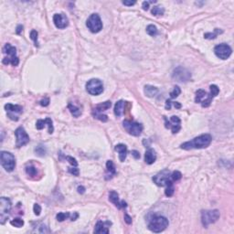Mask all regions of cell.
<instances>
[{
    "label": "cell",
    "instance_id": "21",
    "mask_svg": "<svg viewBox=\"0 0 234 234\" xmlns=\"http://www.w3.org/2000/svg\"><path fill=\"white\" fill-rule=\"evenodd\" d=\"M157 160V153L154 149L149 148L146 151L145 154V161L147 164L148 165H152L155 163V161Z\"/></svg>",
    "mask_w": 234,
    "mask_h": 234
},
{
    "label": "cell",
    "instance_id": "20",
    "mask_svg": "<svg viewBox=\"0 0 234 234\" xmlns=\"http://www.w3.org/2000/svg\"><path fill=\"white\" fill-rule=\"evenodd\" d=\"M115 151H117L119 153V159L121 162H124V160L126 159V156H127V147L124 144H118L115 146L114 147Z\"/></svg>",
    "mask_w": 234,
    "mask_h": 234
},
{
    "label": "cell",
    "instance_id": "8",
    "mask_svg": "<svg viewBox=\"0 0 234 234\" xmlns=\"http://www.w3.org/2000/svg\"><path fill=\"white\" fill-rule=\"evenodd\" d=\"M153 181L158 186H166L170 184H173V180L171 179V175L169 170L165 169L159 172L153 177Z\"/></svg>",
    "mask_w": 234,
    "mask_h": 234
},
{
    "label": "cell",
    "instance_id": "12",
    "mask_svg": "<svg viewBox=\"0 0 234 234\" xmlns=\"http://www.w3.org/2000/svg\"><path fill=\"white\" fill-rule=\"evenodd\" d=\"M172 77H173V79L176 80L177 81L186 82L191 79V73L186 69H184L182 67H178V68L174 70Z\"/></svg>",
    "mask_w": 234,
    "mask_h": 234
},
{
    "label": "cell",
    "instance_id": "9",
    "mask_svg": "<svg viewBox=\"0 0 234 234\" xmlns=\"http://www.w3.org/2000/svg\"><path fill=\"white\" fill-rule=\"evenodd\" d=\"M87 28L92 33H98L103 28V22L98 14H91L86 22Z\"/></svg>",
    "mask_w": 234,
    "mask_h": 234
},
{
    "label": "cell",
    "instance_id": "42",
    "mask_svg": "<svg viewBox=\"0 0 234 234\" xmlns=\"http://www.w3.org/2000/svg\"><path fill=\"white\" fill-rule=\"evenodd\" d=\"M33 211H34L35 215L39 216V215H40V212H41V207H40L38 204H34V206H33Z\"/></svg>",
    "mask_w": 234,
    "mask_h": 234
},
{
    "label": "cell",
    "instance_id": "14",
    "mask_svg": "<svg viewBox=\"0 0 234 234\" xmlns=\"http://www.w3.org/2000/svg\"><path fill=\"white\" fill-rule=\"evenodd\" d=\"M5 109L8 112V116L13 121H18V114H22V112H23L22 106L11 104H6Z\"/></svg>",
    "mask_w": 234,
    "mask_h": 234
},
{
    "label": "cell",
    "instance_id": "45",
    "mask_svg": "<svg viewBox=\"0 0 234 234\" xmlns=\"http://www.w3.org/2000/svg\"><path fill=\"white\" fill-rule=\"evenodd\" d=\"M124 221L127 223V224H131L132 223V218L128 215V214H124Z\"/></svg>",
    "mask_w": 234,
    "mask_h": 234
},
{
    "label": "cell",
    "instance_id": "48",
    "mask_svg": "<svg viewBox=\"0 0 234 234\" xmlns=\"http://www.w3.org/2000/svg\"><path fill=\"white\" fill-rule=\"evenodd\" d=\"M171 104H172V102L170 100H166V109L170 110L171 109Z\"/></svg>",
    "mask_w": 234,
    "mask_h": 234
},
{
    "label": "cell",
    "instance_id": "31",
    "mask_svg": "<svg viewBox=\"0 0 234 234\" xmlns=\"http://www.w3.org/2000/svg\"><path fill=\"white\" fill-rule=\"evenodd\" d=\"M147 32L148 35H150L152 37H155L157 34V28L155 25H148L147 27Z\"/></svg>",
    "mask_w": 234,
    "mask_h": 234
},
{
    "label": "cell",
    "instance_id": "47",
    "mask_svg": "<svg viewBox=\"0 0 234 234\" xmlns=\"http://www.w3.org/2000/svg\"><path fill=\"white\" fill-rule=\"evenodd\" d=\"M149 4H150V2H148V1H145V2H143V9L144 10H148V8H149Z\"/></svg>",
    "mask_w": 234,
    "mask_h": 234
},
{
    "label": "cell",
    "instance_id": "15",
    "mask_svg": "<svg viewBox=\"0 0 234 234\" xmlns=\"http://www.w3.org/2000/svg\"><path fill=\"white\" fill-rule=\"evenodd\" d=\"M165 117V121H166V128L171 129L173 133H176L180 129H181V121L177 116H171L169 120H167V118L166 116Z\"/></svg>",
    "mask_w": 234,
    "mask_h": 234
},
{
    "label": "cell",
    "instance_id": "18",
    "mask_svg": "<svg viewBox=\"0 0 234 234\" xmlns=\"http://www.w3.org/2000/svg\"><path fill=\"white\" fill-rule=\"evenodd\" d=\"M112 225L111 221H98L96 223L95 229H94V232L95 233H105L108 234L109 233V229L108 227H110Z\"/></svg>",
    "mask_w": 234,
    "mask_h": 234
},
{
    "label": "cell",
    "instance_id": "7",
    "mask_svg": "<svg viewBox=\"0 0 234 234\" xmlns=\"http://www.w3.org/2000/svg\"><path fill=\"white\" fill-rule=\"evenodd\" d=\"M219 219V211L218 209L202 210L201 212V222L205 228H207L209 224L216 222Z\"/></svg>",
    "mask_w": 234,
    "mask_h": 234
},
{
    "label": "cell",
    "instance_id": "1",
    "mask_svg": "<svg viewBox=\"0 0 234 234\" xmlns=\"http://www.w3.org/2000/svg\"><path fill=\"white\" fill-rule=\"evenodd\" d=\"M212 141V137L209 133L201 134L198 137H195L190 141L183 143L180 147L185 150H190V149H203L208 147Z\"/></svg>",
    "mask_w": 234,
    "mask_h": 234
},
{
    "label": "cell",
    "instance_id": "24",
    "mask_svg": "<svg viewBox=\"0 0 234 234\" xmlns=\"http://www.w3.org/2000/svg\"><path fill=\"white\" fill-rule=\"evenodd\" d=\"M111 105H112V104H111V102H110V101L104 102V103H103V104H98V105L95 107V109L93 110L92 112L103 114V112H104V111L108 110V109L111 107Z\"/></svg>",
    "mask_w": 234,
    "mask_h": 234
},
{
    "label": "cell",
    "instance_id": "29",
    "mask_svg": "<svg viewBox=\"0 0 234 234\" xmlns=\"http://www.w3.org/2000/svg\"><path fill=\"white\" fill-rule=\"evenodd\" d=\"M35 152L38 157H44L46 155V147L43 145H38L36 148H35Z\"/></svg>",
    "mask_w": 234,
    "mask_h": 234
},
{
    "label": "cell",
    "instance_id": "39",
    "mask_svg": "<svg viewBox=\"0 0 234 234\" xmlns=\"http://www.w3.org/2000/svg\"><path fill=\"white\" fill-rule=\"evenodd\" d=\"M26 172L28 176H34L37 175V169L32 166H27L26 167Z\"/></svg>",
    "mask_w": 234,
    "mask_h": 234
},
{
    "label": "cell",
    "instance_id": "32",
    "mask_svg": "<svg viewBox=\"0 0 234 234\" xmlns=\"http://www.w3.org/2000/svg\"><path fill=\"white\" fill-rule=\"evenodd\" d=\"M71 217V213L70 212H60L57 214L56 218L58 219V221H64L65 219H69Z\"/></svg>",
    "mask_w": 234,
    "mask_h": 234
},
{
    "label": "cell",
    "instance_id": "11",
    "mask_svg": "<svg viewBox=\"0 0 234 234\" xmlns=\"http://www.w3.org/2000/svg\"><path fill=\"white\" fill-rule=\"evenodd\" d=\"M231 52H232L231 48L225 43L217 45L214 48V53L218 58L221 60H227L231 55Z\"/></svg>",
    "mask_w": 234,
    "mask_h": 234
},
{
    "label": "cell",
    "instance_id": "44",
    "mask_svg": "<svg viewBox=\"0 0 234 234\" xmlns=\"http://www.w3.org/2000/svg\"><path fill=\"white\" fill-rule=\"evenodd\" d=\"M49 104H50V99L49 98H44L43 100L40 101V105L41 106L46 107V106H48Z\"/></svg>",
    "mask_w": 234,
    "mask_h": 234
},
{
    "label": "cell",
    "instance_id": "36",
    "mask_svg": "<svg viewBox=\"0 0 234 234\" xmlns=\"http://www.w3.org/2000/svg\"><path fill=\"white\" fill-rule=\"evenodd\" d=\"M180 92H181L180 88H179L178 86H175L174 89H173V91L170 92V98H171V99L176 98V97L180 94Z\"/></svg>",
    "mask_w": 234,
    "mask_h": 234
},
{
    "label": "cell",
    "instance_id": "49",
    "mask_svg": "<svg viewBox=\"0 0 234 234\" xmlns=\"http://www.w3.org/2000/svg\"><path fill=\"white\" fill-rule=\"evenodd\" d=\"M123 4L125 6H133L135 4V1H123Z\"/></svg>",
    "mask_w": 234,
    "mask_h": 234
},
{
    "label": "cell",
    "instance_id": "6",
    "mask_svg": "<svg viewBox=\"0 0 234 234\" xmlns=\"http://www.w3.org/2000/svg\"><path fill=\"white\" fill-rule=\"evenodd\" d=\"M123 126L129 134L133 136H139L143 132V125L133 121L124 120L123 122Z\"/></svg>",
    "mask_w": 234,
    "mask_h": 234
},
{
    "label": "cell",
    "instance_id": "30",
    "mask_svg": "<svg viewBox=\"0 0 234 234\" xmlns=\"http://www.w3.org/2000/svg\"><path fill=\"white\" fill-rule=\"evenodd\" d=\"M152 14L154 16H162L164 13H165V9L164 8L162 7H159V6H157V7H154L152 8Z\"/></svg>",
    "mask_w": 234,
    "mask_h": 234
},
{
    "label": "cell",
    "instance_id": "27",
    "mask_svg": "<svg viewBox=\"0 0 234 234\" xmlns=\"http://www.w3.org/2000/svg\"><path fill=\"white\" fill-rule=\"evenodd\" d=\"M68 108H69V110L71 111V114H72L74 117H79V116L81 114V110H80L78 107H76L75 105H73L72 104H69V105H68Z\"/></svg>",
    "mask_w": 234,
    "mask_h": 234
},
{
    "label": "cell",
    "instance_id": "41",
    "mask_svg": "<svg viewBox=\"0 0 234 234\" xmlns=\"http://www.w3.org/2000/svg\"><path fill=\"white\" fill-rule=\"evenodd\" d=\"M65 158L69 161V163H70L72 166H78V162H77L76 159L73 158L72 157H65Z\"/></svg>",
    "mask_w": 234,
    "mask_h": 234
},
{
    "label": "cell",
    "instance_id": "17",
    "mask_svg": "<svg viewBox=\"0 0 234 234\" xmlns=\"http://www.w3.org/2000/svg\"><path fill=\"white\" fill-rule=\"evenodd\" d=\"M109 200H110L112 203H114L119 209H124V208L127 207V204H126L125 201H124V200H121V201H120V199H119V195H118V193L115 192V191H111V192L109 193Z\"/></svg>",
    "mask_w": 234,
    "mask_h": 234
},
{
    "label": "cell",
    "instance_id": "28",
    "mask_svg": "<svg viewBox=\"0 0 234 234\" xmlns=\"http://www.w3.org/2000/svg\"><path fill=\"white\" fill-rule=\"evenodd\" d=\"M223 31L221 30V29H219V28H215L214 29V32L213 33H206V34H204V37H205V38H208V39H212V38H215L219 34H221Z\"/></svg>",
    "mask_w": 234,
    "mask_h": 234
},
{
    "label": "cell",
    "instance_id": "5",
    "mask_svg": "<svg viewBox=\"0 0 234 234\" xmlns=\"http://www.w3.org/2000/svg\"><path fill=\"white\" fill-rule=\"evenodd\" d=\"M86 90L91 95H99L104 91V84L99 79H91L86 83Z\"/></svg>",
    "mask_w": 234,
    "mask_h": 234
},
{
    "label": "cell",
    "instance_id": "53",
    "mask_svg": "<svg viewBox=\"0 0 234 234\" xmlns=\"http://www.w3.org/2000/svg\"><path fill=\"white\" fill-rule=\"evenodd\" d=\"M173 104H174V106H175L176 108H177V109H180V108H181V104H180L179 103H177V102H174Z\"/></svg>",
    "mask_w": 234,
    "mask_h": 234
},
{
    "label": "cell",
    "instance_id": "2",
    "mask_svg": "<svg viewBox=\"0 0 234 234\" xmlns=\"http://www.w3.org/2000/svg\"><path fill=\"white\" fill-rule=\"evenodd\" d=\"M169 221L166 217L163 216H155L154 218L151 219L149 224H148V229L156 233L161 232L168 227Z\"/></svg>",
    "mask_w": 234,
    "mask_h": 234
},
{
    "label": "cell",
    "instance_id": "16",
    "mask_svg": "<svg viewBox=\"0 0 234 234\" xmlns=\"http://www.w3.org/2000/svg\"><path fill=\"white\" fill-rule=\"evenodd\" d=\"M53 22L58 28H65L69 25V19L65 14H55L53 16Z\"/></svg>",
    "mask_w": 234,
    "mask_h": 234
},
{
    "label": "cell",
    "instance_id": "13",
    "mask_svg": "<svg viewBox=\"0 0 234 234\" xmlns=\"http://www.w3.org/2000/svg\"><path fill=\"white\" fill-rule=\"evenodd\" d=\"M15 135L17 138V147H22L24 146H26L28 142H29V136L27 133L26 130L23 127H18L16 131H15Z\"/></svg>",
    "mask_w": 234,
    "mask_h": 234
},
{
    "label": "cell",
    "instance_id": "26",
    "mask_svg": "<svg viewBox=\"0 0 234 234\" xmlns=\"http://www.w3.org/2000/svg\"><path fill=\"white\" fill-rule=\"evenodd\" d=\"M106 168H107L108 176H110V178H112V177L115 175V173H116L114 165V163H113L112 160H108V161L106 162Z\"/></svg>",
    "mask_w": 234,
    "mask_h": 234
},
{
    "label": "cell",
    "instance_id": "22",
    "mask_svg": "<svg viewBox=\"0 0 234 234\" xmlns=\"http://www.w3.org/2000/svg\"><path fill=\"white\" fill-rule=\"evenodd\" d=\"M124 106H125V102L123 101V100H120L118 101L116 104H115V106H114V114L117 116V117H120L123 115L124 112Z\"/></svg>",
    "mask_w": 234,
    "mask_h": 234
},
{
    "label": "cell",
    "instance_id": "46",
    "mask_svg": "<svg viewBox=\"0 0 234 234\" xmlns=\"http://www.w3.org/2000/svg\"><path fill=\"white\" fill-rule=\"evenodd\" d=\"M132 155L133 156V157H134L135 159H139V158H140V154H139V152L136 151V150H133V151H132Z\"/></svg>",
    "mask_w": 234,
    "mask_h": 234
},
{
    "label": "cell",
    "instance_id": "23",
    "mask_svg": "<svg viewBox=\"0 0 234 234\" xmlns=\"http://www.w3.org/2000/svg\"><path fill=\"white\" fill-rule=\"evenodd\" d=\"M158 90L157 87L152 85H146L145 86V93L147 97H154L157 94Z\"/></svg>",
    "mask_w": 234,
    "mask_h": 234
},
{
    "label": "cell",
    "instance_id": "33",
    "mask_svg": "<svg viewBox=\"0 0 234 234\" xmlns=\"http://www.w3.org/2000/svg\"><path fill=\"white\" fill-rule=\"evenodd\" d=\"M10 224H11L12 226L16 227V228H21V227H23V225H24V220L21 219L20 218H17V219H12V220L10 221Z\"/></svg>",
    "mask_w": 234,
    "mask_h": 234
},
{
    "label": "cell",
    "instance_id": "3",
    "mask_svg": "<svg viewBox=\"0 0 234 234\" xmlns=\"http://www.w3.org/2000/svg\"><path fill=\"white\" fill-rule=\"evenodd\" d=\"M4 53L8 54V57L4 58L3 60V63L8 65L9 63H11L13 66H18L19 63V60L17 57V49L15 47L11 46L10 44H6L4 49H3Z\"/></svg>",
    "mask_w": 234,
    "mask_h": 234
},
{
    "label": "cell",
    "instance_id": "10",
    "mask_svg": "<svg viewBox=\"0 0 234 234\" xmlns=\"http://www.w3.org/2000/svg\"><path fill=\"white\" fill-rule=\"evenodd\" d=\"M11 209V201L9 199L2 197L0 199V223L4 224L8 219V213Z\"/></svg>",
    "mask_w": 234,
    "mask_h": 234
},
{
    "label": "cell",
    "instance_id": "52",
    "mask_svg": "<svg viewBox=\"0 0 234 234\" xmlns=\"http://www.w3.org/2000/svg\"><path fill=\"white\" fill-rule=\"evenodd\" d=\"M78 217H79V214H78L77 212H74L73 215L71 216V220H72V221H73V220H76Z\"/></svg>",
    "mask_w": 234,
    "mask_h": 234
},
{
    "label": "cell",
    "instance_id": "37",
    "mask_svg": "<svg viewBox=\"0 0 234 234\" xmlns=\"http://www.w3.org/2000/svg\"><path fill=\"white\" fill-rule=\"evenodd\" d=\"M92 114H93V116H94V118H96V119H98L102 122H106L108 120V117L105 114H100V113H95V112H92Z\"/></svg>",
    "mask_w": 234,
    "mask_h": 234
},
{
    "label": "cell",
    "instance_id": "51",
    "mask_svg": "<svg viewBox=\"0 0 234 234\" xmlns=\"http://www.w3.org/2000/svg\"><path fill=\"white\" fill-rule=\"evenodd\" d=\"M22 29H23V26L18 25V28H17V34H20V33H21V31H22Z\"/></svg>",
    "mask_w": 234,
    "mask_h": 234
},
{
    "label": "cell",
    "instance_id": "19",
    "mask_svg": "<svg viewBox=\"0 0 234 234\" xmlns=\"http://www.w3.org/2000/svg\"><path fill=\"white\" fill-rule=\"evenodd\" d=\"M46 124L49 126V133H52L54 128H53V124H52V120L51 118H46L45 120H42V119L38 120V122L36 124V128L38 130H42Z\"/></svg>",
    "mask_w": 234,
    "mask_h": 234
},
{
    "label": "cell",
    "instance_id": "43",
    "mask_svg": "<svg viewBox=\"0 0 234 234\" xmlns=\"http://www.w3.org/2000/svg\"><path fill=\"white\" fill-rule=\"evenodd\" d=\"M69 172L71 173V174H72L73 176H79V174H80V171H79V169H78V167L77 166H72V167H70L69 168Z\"/></svg>",
    "mask_w": 234,
    "mask_h": 234
},
{
    "label": "cell",
    "instance_id": "4",
    "mask_svg": "<svg viewBox=\"0 0 234 234\" xmlns=\"http://www.w3.org/2000/svg\"><path fill=\"white\" fill-rule=\"evenodd\" d=\"M1 158V165L8 172H12L16 167V158L10 152L2 151L0 154Z\"/></svg>",
    "mask_w": 234,
    "mask_h": 234
},
{
    "label": "cell",
    "instance_id": "25",
    "mask_svg": "<svg viewBox=\"0 0 234 234\" xmlns=\"http://www.w3.org/2000/svg\"><path fill=\"white\" fill-rule=\"evenodd\" d=\"M208 96V93L204 90H199L196 92V97H195V102L196 103H201L204 99H206Z\"/></svg>",
    "mask_w": 234,
    "mask_h": 234
},
{
    "label": "cell",
    "instance_id": "38",
    "mask_svg": "<svg viewBox=\"0 0 234 234\" xmlns=\"http://www.w3.org/2000/svg\"><path fill=\"white\" fill-rule=\"evenodd\" d=\"M30 38L34 41V44H35V46L36 47H38V32L35 30V29H33V30H31V32H30Z\"/></svg>",
    "mask_w": 234,
    "mask_h": 234
},
{
    "label": "cell",
    "instance_id": "50",
    "mask_svg": "<svg viewBox=\"0 0 234 234\" xmlns=\"http://www.w3.org/2000/svg\"><path fill=\"white\" fill-rule=\"evenodd\" d=\"M78 192L81 193V194H83V193L85 192V189L83 188L82 186H78Z\"/></svg>",
    "mask_w": 234,
    "mask_h": 234
},
{
    "label": "cell",
    "instance_id": "34",
    "mask_svg": "<svg viewBox=\"0 0 234 234\" xmlns=\"http://www.w3.org/2000/svg\"><path fill=\"white\" fill-rule=\"evenodd\" d=\"M209 89H210L209 95H210L212 98L216 97V96L219 94V87H218L217 85H215V84H212V85H210Z\"/></svg>",
    "mask_w": 234,
    "mask_h": 234
},
{
    "label": "cell",
    "instance_id": "40",
    "mask_svg": "<svg viewBox=\"0 0 234 234\" xmlns=\"http://www.w3.org/2000/svg\"><path fill=\"white\" fill-rule=\"evenodd\" d=\"M181 177H182V174L179 171H174L171 174V179L173 181H178L181 179Z\"/></svg>",
    "mask_w": 234,
    "mask_h": 234
},
{
    "label": "cell",
    "instance_id": "35",
    "mask_svg": "<svg viewBox=\"0 0 234 234\" xmlns=\"http://www.w3.org/2000/svg\"><path fill=\"white\" fill-rule=\"evenodd\" d=\"M174 192H175V189H174L173 184H170V185L166 186V189L165 190V194H166V197H172Z\"/></svg>",
    "mask_w": 234,
    "mask_h": 234
}]
</instances>
